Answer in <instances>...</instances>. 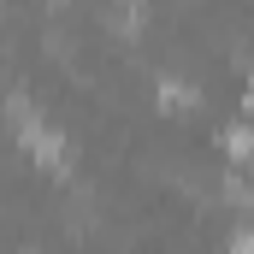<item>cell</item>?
<instances>
[{
  "label": "cell",
  "mask_w": 254,
  "mask_h": 254,
  "mask_svg": "<svg viewBox=\"0 0 254 254\" xmlns=\"http://www.w3.org/2000/svg\"><path fill=\"white\" fill-rule=\"evenodd\" d=\"M12 125H18V142H24L42 166H65V136L48 125V119H36L30 101H12Z\"/></svg>",
  "instance_id": "6da1fadb"
},
{
  "label": "cell",
  "mask_w": 254,
  "mask_h": 254,
  "mask_svg": "<svg viewBox=\"0 0 254 254\" xmlns=\"http://www.w3.org/2000/svg\"><path fill=\"white\" fill-rule=\"evenodd\" d=\"M219 142H225L237 160H249V154H254V130H249V125H225V130H219Z\"/></svg>",
  "instance_id": "7a4b0ae2"
},
{
  "label": "cell",
  "mask_w": 254,
  "mask_h": 254,
  "mask_svg": "<svg viewBox=\"0 0 254 254\" xmlns=\"http://www.w3.org/2000/svg\"><path fill=\"white\" fill-rule=\"evenodd\" d=\"M160 101H166V107H190V101H195V89H184L178 77H166V83H160Z\"/></svg>",
  "instance_id": "3957f363"
},
{
  "label": "cell",
  "mask_w": 254,
  "mask_h": 254,
  "mask_svg": "<svg viewBox=\"0 0 254 254\" xmlns=\"http://www.w3.org/2000/svg\"><path fill=\"white\" fill-rule=\"evenodd\" d=\"M231 254H254V237H249V231H243V237L231 243Z\"/></svg>",
  "instance_id": "277c9868"
},
{
  "label": "cell",
  "mask_w": 254,
  "mask_h": 254,
  "mask_svg": "<svg viewBox=\"0 0 254 254\" xmlns=\"http://www.w3.org/2000/svg\"><path fill=\"white\" fill-rule=\"evenodd\" d=\"M249 107H254V77H249Z\"/></svg>",
  "instance_id": "5b68a950"
}]
</instances>
